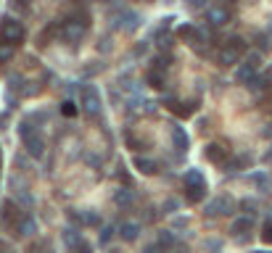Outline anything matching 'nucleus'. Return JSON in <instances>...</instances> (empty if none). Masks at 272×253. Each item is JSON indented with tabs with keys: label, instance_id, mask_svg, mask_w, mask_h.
<instances>
[{
	"label": "nucleus",
	"instance_id": "obj_21",
	"mask_svg": "<svg viewBox=\"0 0 272 253\" xmlns=\"http://www.w3.org/2000/svg\"><path fill=\"white\" fill-rule=\"evenodd\" d=\"M148 85L151 87H156V90H164V87H167V79H164V74L159 72V69H153V72H148Z\"/></svg>",
	"mask_w": 272,
	"mask_h": 253
},
{
	"label": "nucleus",
	"instance_id": "obj_32",
	"mask_svg": "<svg viewBox=\"0 0 272 253\" xmlns=\"http://www.w3.org/2000/svg\"><path fill=\"white\" fill-rule=\"evenodd\" d=\"M262 237H264V243H269V245H272V219L264 224V232H262Z\"/></svg>",
	"mask_w": 272,
	"mask_h": 253
},
{
	"label": "nucleus",
	"instance_id": "obj_26",
	"mask_svg": "<svg viewBox=\"0 0 272 253\" xmlns=\"http://www.w3.org/2000/svg\"><path fill=\"white\" fill-rule=\"evenodd\" d=\"M114 201L119 203V206H129V203H132V195H129V190H116Z\"/></svg>",
	"mask_w": 272,
	"mask_h": 253
},
{
	"label": "nucleus",
	"instance_id": "obj_34",
	"mask_svg": "<svg viewBox=\"0 0 272 253\" xmlns=\"http://www.w3.org/2000/svg\"><path fill=\"white\" fill-rule=\"evenodd\" d=\"M188 6H191V8H204L206 0H188Z\"/></svg>",
	"mask_w": 272,
	"mask_h": 253
},
{
	"label": "nucleus",
	"instance_id": "obj_2",
	"mask_svg": "<svg viewBox=\"0 0 272 253\" xmlns=\"http://www.w3.org/2000/svg\"><path fill=\"white\" fill-rule=\"evenodd\" d=\"M79 108L85 111L90 119H96L98 113H101V95H98L93 87H82V95H79Z\"/></svg>",
	"mask_w": 272,
	"mask_h": 253
},
{
	"label": "nucleus",
	"instance_id": "obj_8",
	"mask_svg": "<svg viewBox=\"0 0 272 253\" xmlns=\"http://www.w3.org/2000/svg\"><path fill=\"white\" fill-rule=\"evenodd\" d=\"M206 21L211 27H222V24H228L230 16H228V8H219V6H211L206 11Z\"/></svg>",
	"mask_w": 272,
	"mask_h": 253
},
{
	"label": "nucleus",
	"instance_id": "obj_24",
	"mask_svg": "<svg viewBox=\"0 0 272 253\" xmlns=\"http://www.w3.org/2000/svg\"><path fill=\"white\" fill-rule=\"evenodd\" d=\"M61 113H64V116H77V113H79V106H77L74 100H64V103H61Z\"/></svg>",
	"mask_w": 272,
	"mask_h": 253
},
{
	"label": "nucleus",
	"instance_id": "obj_12",
	"mask_svg": "<svg viewBox=\"0 0 272 253\" xmlns=\"http://www.w3.org/2000/svg\"><path fill=\"white\" fill-rule=\"evenodd\" d=\"M169 103H172L169 108L177 113V116H185V119H188V116H193L196 108H198V106H196V100H188V103H174V100H169Z\"/></svg>",
	"mask_w": 272,
	"mask_h": 253
},
{
	"label": "nucleus",
	"instance_id": "obj_9",
	"mask_svg": "<svg viewBox=\"0 0 272 253\" xmlns=\"http://www.w3.org/2000/svg\"><path fill=\"white\" fill-rule=\"evenodd\" d=\"M204 156L211 161V164H224V161H228V151H224L222 145H217V143H209L204 148Z\"/></svg>",
	"mask_w": 272,
	"mask_h": 253
},
{
	"label": "nucleus",
	"instance_id": "obj_20",
	"mask_svg": "<svg viewBox=\"0 0 272 253\" xmlns=\"http://www.w3.org/2000/svg\"><path fill=\"white\" fill-rule=\"evenodd\" d=\"M254 77H256V69H254L251 64H246V66H241V69H238V74H235V79H238L241 85H248V82H251Z\"/></svg>",
	"mask_w": 272,
	"mask_h": 253
},
{
	"label": "nucleus",
	"instance_id": "obj_4",
	"mask_svg": "<svg viewBox=\"0 0 272 253\" xmlns=\"http://www.w3.org/2000/svg\"><path fill=\"white\" fill-rule=\"evenodd\" d=\"M19 219H21L19 206H16L14 201H6V203H3V211H0V222H3V227H8V229H16Z\"/></svg>",
	"mask_w": 272,
	"mask_h": 253
},
{
	"label": "nucleus",
	"instance_id": "obj_19",
	"mask_svg": "<svg viewBox=\"0 0 272 253\" xmlns=\"http://www.w3.org/2000/svg\"><path fill=\"white\" fill-rule=\"evenodd\" d=\"M138 232H140V224H135V222H124L122 227H119V235H122V240H132L138 237Z\"/></svg>",
	"mask_w": 272,
	"mask_h": 253
},
{
	"label": "nucleus",
	"instance_id": "obj_10",
	"mask_svg": "<svg viewBox=\"0 0 272 253\" xmlns=\"http://www.w3.org/2000/svg\"><path fill=\"white\" fill-rule=\"evenodd\" d=\"M72 219L79 222V224H85V227H101V216H98V211H79V214L72 211Z\"/></svg>",
	"mask_w": 272,
	"mask_h": 253
},
{
	"label": "nucleus",
	"instance_id": "obj_37",
	"mask_svg": "<svg viewBox=\"0 0 272 253\" xmlns=\"http://www.w3.org/2000/svg\"><path fill=\"white\" fill-rule=\"evenodd\" d=\"M0 253H8V248H6L3 243H0Z\"/></svg>",
	"mask_w": 272,
	"mask_h": 253
},
{
	"label": "nucleus",
	"instance_id": "obj_11",
	"mask_svg": "<svg viewBox=\"0 0 272 253\" xmlns=\"http://www.w3.org/2000/svg\"><path fill=\"white\" fill-rule=\"evenodd\" d=\"M34 232H37V222H34L32 216H21L19 224H16V235L29 237V235H34Z\"/></svg>",
	"mask_w": 272,
	"mask_h": 253
},
{
	"label": "nucleus",
	"instance_id": "obj_29",
	"mask_svg": "<svg viewBox=\"0 0 272 253\" xmlns=\"http://www.w3.org/2000/svg\"><path fill=\"white\" fill-rule=\"evenodd\" d=\"M72 253H93L90 243H85V240H79L77 245H72Z\"/></svg>",
	"mask_w": 272,
	"mask_h": 253
},
{
	"label": "nucleus",
	"instance_id": "obj_18",
	"mask_svg": "<svg viewBox=\"0 0 272 253\" xmlns=\"http://www.w3.org/2000/svg\"><path fill=\"white\" fill-rule=\"evenodd\" d=\"M138 27H140V16L132 14V11H124L122 14V29L124 32H135Z\"/></svg>",
	"mask_w": 272,
	"mask_h": 253
},
{
	"label": "nucleus",
	"instance_id": "obj_5",
	"mask_svg": "<svg viewBox=\"0 0 272 253\" xmlns=\"http://www.w3.org/2000/svg\"><path fill=\"white\" fill-rule=\"evenodd\" d=\"M206 214L209 216H222V214H233V198L222 195V198H214L206 206Z\"/></svg>",
	"mask_w": 272,
	"mask_h": 253
},
{
	"label": "nucleus",
	"instance_id": "obj_6",
	"mask_svg": "<svg viewBox=\"0 0 272 253\" xmlns=\"http://www.w3.org/2000/svg\"><path fill=\"white\" fill-rule=\"evenodd\" d=\"M24 145H27V153H29L32 158H42V153H45V143H42V137H40L37 132H32L29 137H24Z\"/></svg>",
	"mask_w": 272,
	"mask_h": 253
},
{
	"label": "nucleus",
	"instance_id": "obj_7",
	"mask_svg": "<svg viewBox=\"0 0 272 253\" xmlns=\"http://www.w3.org/2000/svg\"><path fill=\"white\" fill-rule=\"evenodd\" d=\"M241 55H243V50H238L235 45H224V48L219 50V64L222 66H233V64H238L241 61Z\"/></svg>",
	"mask_w": 272,
	"mask_h": 253
},
{
	"label": "nucleus",
	"instance_id": "obj_25",
	"mask_svg": "<svg viewBox=\"0 0 272 253\" xmlns=\"http://www.w3.org/2000/svg\"><path fill=\"white\" fill-rule=\"evenodd\" d=\"M79 232H77V229H64V243L69 245V248H72V245H77L79 243Z\"/></svg>",
	"mask_w": 272,
	"mask_h": 253
},
{
	"label": "nucleus",
	"instance_id": "obj_35",
	"mask_svg": "<svg viewBox=\"0 0 272 253\" xmlns=\"http://www.w3.org/2000/svg\"><path fill=\"white\" fill-rule=\"evenodd\" d=\"M164 209H167V214H172V211L177 209V203H174V201H167V203H164Z\"/></svg>",
	"mask_w": 272,
	"mask_h": 253
},
{
	"label": "nucleus",
	"instance_id": "obj_1",
	"mask_svg": "<svg viewBox=\"0 0 272 253\" xmlns=\"http://www.w3.org/2000/svg\"><path fill=\"white\" fill-rule=\"evenodd\" d=\"M87 24H90V21L87 19H66L64 21V24H61V37L66 40V42H79L82 37H85V29H87Z\"/></svg>",
	"mask_w": 272,
	"mask_h": 253
},
{
	"label": "nucleus",
	"instance_id": "obj_3",
	"mask_svg": "<svg viewBox=\"0 0 272 253\" xmlns=\"http://www.w3.org/2000/svg\"><path fill=\"white\" fill-rule=\"evenodd\" d=\"M0 34H3V40L11 42V45H19L24 40V27H21V21H14V19H6L3 27H0Z\"/></svg>",
	"mask_w": 272,
	"mask_h": 253
},
{
	"label": "nucleus",
	"instance_id": "obj_14",
	"mask_svg": "<svg viewBox=\"0 0 272 253\" xmlns=\"http://www.w3.org/2000/svg\"><path fill=\"white\" fill-rule=\"evenodd\" d=\"M185 187H206V179L198 169H188L185 171Z\"/></svg>",
	"mask_w": 272,
	"mask_h": 253
},
{
	"label": "nucleus",
	"instance_id": "obj_15",
	"mask_svg": "<svg viewBox=\"0 0 272 253\" xmlns=\"http://www.w3.org/2000/svg\"><path fill=\"white\" fill-rule=\"evenodd\" d=\"M177 34H180V40H185V42H201V32L193 24H183L177 29Z\"/></svg>",
	"mask_w": 272,
	"mask_h": 253
},
{
	"label": "nucleus",
	"instance_id": "obj_17",
	"mask_svg": "<svg viewBox=\"0 0 272 253\" xmlns=\"http://www.w3.org/2000/svg\"><path fill=\"white\" fill-rule=\"evenodd\" d=\"M248 229H251V216H241V219H235L233 222V227H230V232L235 235V237H241V235H246Z\"/></svg>",
	"mask_w": 272,
	"mask_h": 253
},
{
	"label": "nucleus",
	"instance_id": "obj_28",
	"mask_svg": "<svg viewBox=\"0 0 272 253\" xmlns=\"http://www.w3.org/2000/svg\"><path fill=\"white\" fill-rule=\"evenodd\" d=\"M248 161H251L248 156H238L235 161H230V169H233V171H238V169H246V166H248Z\"/></svg>",
	"mask_w": 272,
	"mask_h": 253
},
{
	"label": "nucleus",
	"instance_id": "obj_36",
	"mask_svg": "<svg viewBox=\"0 0 272 253\" xmlns=\"http://www.w3.org/2000/svg\"><path fill=\"white\" fill-rule=\"evenodd\" d=\"M264 161H267V164H272V151H267V153H264Z\"/></svg>",
	"mask_w": 272,
	"mask_h": 253
},
{
	"label": "nucleus",
	"instance_id": "obj_31",
	"mask_svg": "<svg viewBox=\"0 0 272 253\" xmlns=\"http://www.w3.org/2000/svg\"><path fill=\"white\" fill-rule=\"evenodd\" d=\"M32 132H34V130H32V124H29V121H21V124H19V135H21V140H24V137H29Z\"/></svg>",
	"mask_w": 272,
	"mask_h": 253
},
{
	"label": "nucleus",
	"instance_id": "obj_38",
	"mask_svg": "<svg viewBox=\"0 0 272 253\" xmlns=\"http://www.w3.org/2000/svg\"><path fill=\"white\" fill-rule=\"evenodd\" d=\"M256 253H272V250H256Z\"/></svg>",
	"mask_w": 272,
	"mask_h": 253
},
{
	"label": "nucleus",
	"instance_id": "obj_13",
	"mask_svg": "<svg viewBox=\"0 0 272 253\" xmlns=\"http://www.w3.org/2000/svg\"><path fill=\"white\" fill-rule=\"evenodd\" d=\"M172 143H174L177 151H188L191 140H188V132L183 130V126H172Z\"/></svg>",
	"mask_w": 272,
	"mask_h": 253
},
{
	"label": "nucleus",
	"instance_id": "obj_23",
	"mask_svg": "<svg viewBox=\"0 0 272 253\" xmlns=\"http://www.w3.org/2000/svg\"><path fill=\"white\" fill-rule=\"evenodd\" d=\"M185 195H188V201H191V203H198L206 195V187H185Z\"/></svg>",
	"mask_w": 272,
	"mask_h": 253
},
{
	"label": "nucleus",
	"instance_id": "obj_33",
	"mask_svg": "<svg viewBox=\"0 0 272 253\" xmlns=\"http://www.w3.org/2000/svg\"><path fill=\"white\" fill-rule=\"evenodd\" d=\"M143 253H164V248H161L159 243H153V245H148V248H146Z\"/></svg>",
	"mask_w": 272,
	"mask_h": 253
},
{
	"label": "nucleus",
	"instance_id": "obj_22",
	"mask_svg": "<svg viewBox=\"0 0 272 253\" xmlns=\"http://www.w3.org/2000/svg\"><path fill=\"white\" fill-rule=\"evenodd\" d=\"M14 53H16V45H11V42H0V64H8L11 58H14Z\"/></svg>",
	"mask_w": 272,
	"mask_h": 253
},
{
	"label": "nucleus",
	"instance_id": "obj_30",
	"mask_svg": "<svg viewBox=\"0 0 272 253\" xmlns=\"http://www.w3.org/2000/svg\"><path fill=\"white\" fill-rule=\"evenodd\" d=\"M111 237H114V227H103L101 229V245H106Z\"/></svg>",
	"mask_w": 272,
	"mask_h": 253
},
{
	"label": "nucleus",
	"instance_id": "obj_27",
	"mask_svg": "<svg viewBox=\"0 0 272 253\" xmlns=\"http://www.w3.org/2000/svg\"><path fill=\"white\" fill-rule=\"evenodd\" d=\"M172 243H174V235L169 232V229L159 232V245H161V248H167V245H172Z\"/></svg>",
	"mask_w": 272,
	"mask_h": 253
},
{
	"label": "nucleus",
	"instance_id": "obj_16",
	"mask_svg": "<svg viewBox=\"0 0 272 253\" xmlns=\"http://www.w3.org/2000/svg\"><path fill=\"white\" fill-rule=\"evenodd\" d=\"M135 169L140 171V174H156V171H159L156 161H151V158H143V156H138V158H135Z\"/></svg>",
	"mask_w": 272,
	"mask_h": 253
}]
</instances>
